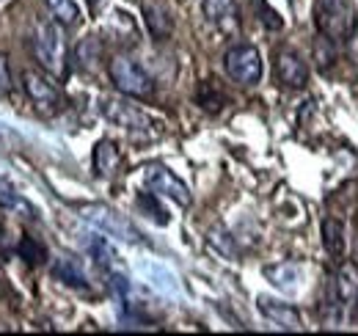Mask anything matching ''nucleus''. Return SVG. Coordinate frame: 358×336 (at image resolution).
I'll use <instances>...</instances> for the list:
<instances>
[{
	"mask_svg": "<svg viewBox=\"0 0 358 336\" xmlns=\"http://www.w3.org/2000/svg\"><path fill=\"white\" fill-rule=\"evenodd\" d=\"M0 204L6 207V210H14V212H28V215H34L31 210V204L8 185V182H0Z\"/></svg>",
	"mask_w": 358,
	"mask_h": 336,
	"instance_id": "obj_18",
	"label": "nucleus"
},
{
	"mask_svg": "<svg viewBox=\"0 0 358 336\" xmlns=\"http://www.w3.org/2000/svg\"><path fill=\"white\" fill-rule=\"evenodd\" d=\"M259 312L268 317L273 326H278L281 331H301L303 328V320H301V314H298L295 306L281 303V300H273L268 295H259Z\"/></svg>",
	"mask_w": 358,
	"mask_h": 336,
	"instance_id": "obj_10",
	"label": "nucleus"
},
{
	"mask_svg": "<svg viewBox=\"0 0 358 336\" xmlns=\"http://www.w3.org/2000/svg\"><path fill=\"white\" fill-rule=\"evenodd\" d=\"M45 6L50 11V17L64 28H72L80 20V8H78L75 0H45Z\"/></svg>",
	"mask_w": 358,
	"mask_h": 336,
	"instance_id": "obj_14",
	"label": "nucleus"
},
{
	"mask_svg": "<svg viewBox=\"0 0 358 336\" xmlns=\"http://www.w3.org/2000/svg\"><path fill=\"white\" fill-rule=\"evenodd\" d=\"M143 182H146V188L155 196H166V199H171L179 207H190V202H193L187 185L166 166H157V163L155 166H146L143 168Z\"/></svg>",
	"mask_w": 358,
	"mask_h": 336,
	"instance_id": "obj_6",
	"label": "nucleus"
},
{
	"mask_svg": "<svg viewBox=\"0 0 358 336\" xmlns=\"http://www.w3.org/2000/svg\"><path fill=\"white\" fill-rule=\"evenodd\" d=\"M122 166V155L113 141H99L94 146V174L96 176H113Z\"/></svg>",
	"mask_w": 358,
	"mask_h": 336,
	"instance_id": "obj_12",
	"label": "nucleus"
},
{
	"mask_svg": "<svg viewBox=\"0 0 358 336\" xmlns=\"http://www.w3.org/2000/svg\"><path fill=\"white\" fill-rule=\"evenodd\" d=\"M356 300H358V295H356Z\"/></svg>",
	"mask_w": 358,
	"mask_h": 336,
	"instance_id": "obj_26",
	"label": "nucleus"
},
{
	"mask_svg": "<svg viewBox=\"0 0 358 336\" xmlns=\"http://www.w3.org/2000/svg\"><path fill=\"white\" fill-rule=\"evenodd\" d=\"M22 141L17 138V132L14 130H8L6 125H0V149L3 152H11V149H17Z\"/></svg>",
	"mask_w": 358,
	"mask_h": 336,
	"instance_id": "obj_23",
	"label": "nucleus"
},
{
	"mask_svg": "<svg viewBox=\"0 0 358 336\" xmlns=\"http://www.w3.org/2000/svg\"><path fill=\"white\" fill-rule=\"evenodd\" d=\"M102 113H105V119H110L113 125L124 127L130 132H149L155 127L149 113H143L138 105H130L127 99H116V97L102 99Z\"/></svg>",
	"mask_w": 358,
	"mask_h": 336,
	"instance_id": "obj_8",
	"label": "nucleus"
},
{
	"mask_svg": "<svg viewBox=\"0 0 358 336\" xmlns=\"http://www.w3.org/2000/svg\"><path fill=\"white\" fill-rule=\"evenodd\" d=\"M20 256H22L25 262H31V265H42L47 259L45 248H42L34 237H22V243H20Z\"/></svg>",
	"mask_w": 358,
	"mask_h": 336,
	"instance_id": "obj_21",
	"label": "nucleus"
},
{
	"mask_svg": "<svg viewBox=\"0 0 358 336\" xmlns=\"http://www.w3.org/2000/svg\"><path fill=\"white\" fill-rule=\"evenodd\" d=\"M22 88H25L31 105H34L39 113H45V116L58 113L61 105H64L61 88L52 83V78H47L45 72H39V69H25V72H22Z\"/></svg>",
	"mask_w": 358,
	"mask_h": 336,
	"instance_id": "obj_5",
	"label": "nucleus"
},
{
	"mask_svg": "<svg viewBox=\"0 0 358 336\" xmlns=\"http://www.w3.org/2000/svg\"><path fill=\"white\" fill-rule=\"evenodd\" d=\"M224 69L226 75L240 85H257L262 80V55L254 44H234L224 55Z\"/></svg>",
	"mask_w": 358,
	"mask_h": 336,
	"instance_id": "obj_3",
	"label": "nucleus"
},
{
	"mask_svg": "<svg viewBox=\"0 0 358 336\" xmlns=\"http://www.w3.org/2000/svg\"><path fill=\"white\" fill-rule=\"evenodd\" d=\"M275 78L278 83L289 85V88H301L309 80V69H306V61L295 52V50H281L275 55Z\"/></svg>",
	"mask_w": 358,
	"mask_h": 336,
	"instance_id": "obj_9",
	"label": "nucleus"
},
{
	"mask_svg": "<svg viewBox=\"0 0 358 336\" xmlns=\"http://www.w3.org/2000/svg\"><path fill=\"white\" fill-rule=\"evenodd\" d=\"M89 3H99V0H89Z\"/></svg>",
	"mask_w": 358,
	"mask_h": 336,
	"instance_id": "obj_25",
	"label": "nucleus"
},
{
	"mask_svg": "<svg viewBox=\"0 0 358 336\" xmlns=\"http://www.w3.org/2000/svg\"><path fill=\"white\" fill-rule=\"evenodd\" d=\"M317 25H320L322 36H328L334 42H345L356 28V17H353L350 0H320Z\"/></svg>",
	"mask_w": 358,
	"mask_h": 336,
	"instance_id": "obj_2",
	"label": "nucleus"
},
{
	"mask_svg": "<svg viewBox=\"0 0 358 336\" xmlns=\"http://www.w3.org/2000/svg\"><path fill=\"white\" fill-rule=\"evenodd\" d=\"M55 276L64 281V284H69V287H86L89 284V279H86V273H83V267L72 259V256H61L58 262H55Z\"/></svg>",
	"mask_w": 358,
	"mask_h": 336,
	"instance_id": "obj_15",
	"label": "nucleus"
},
{
	"mask_svg": "<svg viewBox=\"0 0 358 336\" xmlns=\"http://www.w3.org/2000/svg\"><path fill=\"white\" fill-rule=\"evenodd\" d=\"M143 17H146V25H149V34L155 39H166L171 31H174V20L169 17V11L157 3H143Z\"/></svg>",
	"mask_w": 358,
	"mask_h": 336,
	"instance_id": "obj_13",
	"label": "nucleus"
},
{
	"mask_svg": "<svg viewBox=\"0 0 358 336\" xmlns=\"http://www.w3.org/2000/svg\"><path fill=\"white\" fill-rule=\"evenodd\" d=\"M31 47H34V55H36V61L45 72H50L52 78L64 75V69H66V42H64L61 25L55 20L52 22H36L34 36H31Z\"/></svg>",
	"mask_w": 358,
	"mask_h": 336,
	"instance_id": "obj_1",
	"label": "nucleus"
},
{
	"mask_svg": "<svg viewBox=\"0 0 358 336\" xmlns=\"http://www.w3.org/2000/svg\"><path fill=\"white\" fill-rule=\"evenodd\" d=\"M91 253H94L96 262L105 265V267H113V265L119 262V256H116V251H113V246H110L105 237H94V240H91Z\"/></svg>",
	"mask_w": 358,
	"mask_h": 336,
	"instance_id": "obj_20",
	"label": "nucleus"
},
{
	"mask_svg": "<svg viewBox=\"0 0 358 336\" xmlns=\"http://www.w3.org/2000/svg\"><path fill=\"white\" fill-rule=\"evenodd\" d=\"M265 279H268L275 290H281V293H298L301 290V281H303V270L298 265H289V262L268 265L265 267Z\"/></svg>",
	"mask_w": 358,
	"mask_h": 336,
	"instance_id": "obj_11",
	"label": "nucleus"
},
{
	"mask_svg": "<svg viewBox=\"0 0 358 336\" xmlns=\"http://www.w3.org/2000/svg\"><path fill=\"white\" fill-rule=\"evenodd\" d=\"M80 215L94 223L99 232L110 234V237H119V240H127V243H138V232L133 229V223L127 218H122L116 210L105 207V204H86L80 207Z\"/></svg>",
	"mask_w": 358,
	"mask_h": 336,
	"instance_id": "obj_7",
	"label": "nucleus"
},
{
	"mask_svg": "<svg viewBox=\"0 0 358 336\" xmlns=\"http://www.w3.org/2000/svg\"><path fill=\"white\" fill-rule=\"evenodd\" d=\"M204 17L213 22H224L226 17L234 14V0H201Z\"/></svg>",
	"mask_w": 358,
	"mask_h": 336,
	"instance_id": "obj_19",
	"label": "nucleus"
},
{
	"mask_svg": "<svg viewBox=\"0 0 358 336\" xmlns=\"http://www.w3.org/2000/svg\"><path fill=\"white\" fill-rule=\"evenodd\" d=\"M314 55H317V64L325 69V66H331L334 64V58H336V52H334V39H328V36H320L317 42H314Z\"/></svg>",
	"mask_w": 358,
	"mask_h": 336,
	"instance_id": "obj_22",
	"label": "nucleus"
},
{
	"mask_svg": "<svg viewBox=\"0 0 358 336\" xmlns=\"http://www.w3.org/2000/svg\"><path fill=\"white\" fill-rule=\"evenodd\" d=\"M336 295L342 303H350L356 300L358 295V267L356 265H345L336 276Z\"/></svg>",
	"mask_w": 358,
	"mask_h": 336,
	"instance_id": "obj_17",
	"label": "nucleus"
},
{
	"mask_svg": "<svg viewBox=\"0 0 358 336\" xmlns=\"http://www.w3.org/2000/svg\"><path fill=\"white\" fill-rule=\"evenodd\" d=\"M108 72H110L113 85H116L122 94H127V97H149L152 88H155V85H152V78L146 75V69H143L141 64H135L133 58H127V55H116V58L110 61Z\"/></svg>",
	"mask_w": 358,
	"mask_h": 336,
	"instance_id": "obj_4",
	"label": "nucleus"
},
{
	"mask_svg": "<svg viewBox=\"0 0 358 336\" xmlns=\"http://www.w3.org/2000/svg\"><path fill=\"white\" fill-rule=\"evenodd\" d=\"M322 246L331 256H342L345 251V226L334 218L322 220Z\"/></svg>",
	"mask_w": 358,
	"mask_h": 336,
	"instance_id": "obj_16",
	"label": "nucleus"
},
{
	"mask_svg": "<svg viewBox=\"0 0 358 336\" xmlns=\"http://www.w3.org/2000/svg\"><path fill=\"white\" fill-rule=\"evenodd\" d=\"M11 88V69H8V58L0 55V94H8Z\"/></svg>",
	"mask_w": 358,
	"mask_h": 336,
	"instance_id": "obj_24",
	"label": "nucleus"
}]
</instances>
